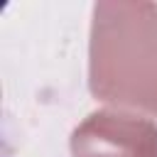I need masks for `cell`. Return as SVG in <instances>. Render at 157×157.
<instances>
[{"instance_id": "6da1fadb", "label": "cell", "mask_w": 157, "mask_h": 157, "mask_svg": "<svg viewBox=\"0 0 157 157\" xmlns=\"http://www.w3.org/2000/svg\"><path fill=\"white\" fill-rule=\"evenodd\" d=\"M91 91L101 101L157 113V2H96Z\"/></svg>"}, {"instance_id": "7a4b0ae2", "label": "cell", "mask_w": 157, "mask_h": 157, "mask_svg": "<svg viewBox=\"0 0 157 157\" xmlns=\"http://www.w3.org/2000/svg\"><path fill=\"white\" fill-rule=\"evenodd\" d=\"M74 157H157V125L147 118L98 110L71 137Z\"/></svg>"}]
</instances>
